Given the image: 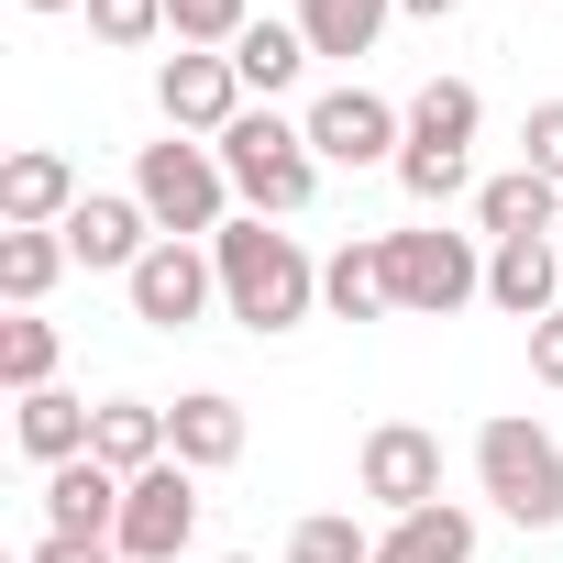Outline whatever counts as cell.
Segmentation results:
<instances>
[{
    "label": "cell",
    "instance_id": "26",
    "mask_svg": "<svg viewBox=\"0 0 563 563\" xmlns=\"http://www.w3.org/2000/svg\"><path fill=\"white\" fill-rule=\"evenodd\" d=\"M243 23H254V0H166V34H177V45H199V56H232V45H243Z\"/></svg>",
    "mask_w": 563,
    "mask_h": 563
},
{
    "label": "cell",
    "instance_id": "32",
    "mask_svg": "<svg viewBox=\"0 0 563 563\" xmlns=\"http://www.w3.org/2000/svg\"><path fill=\"white\" fill-rule=\"evenodd\" d=\"M23 12H89V0H23Z\"/></svg>",
    "mask_w": 563,
    "mask_h": 563
},
{
    "label": "cell",
    "instance_id": "31",
    "mask_svg": "<svg viewBox=\"0 0 563 563\" xmlns=\"http://www.w3.org/2000/svg\"><path fill=\"white\" fill-rule=\"evenodd\" d=\"M398 12H409V23H442V12H464V0H398Z\"/></svg>",
    "mask_w": 563,
    "mask_h": 563
},
{
    "label": "cell",
    "instance_id": "16",
    "mask_svg": "<svg viewBox=\"0 0 563 563\" xmlns=\"http://www.w3.org/2000/svg\"><path fill=\"white\" fill-rule=\"evenodd\" d=\"M486 299L508 321H552L563 310V254L552 243H486Z\"/></svg>",
    "mask_w": 563,
    "mask_h": 563
},
{
    "label": "cell",
    "instance_id": "10",
    "mask_svg": "<svg viewBox=\"0 0 563 563\" xmlns=\"http://www.w3.org/2000/svg\"><path fill=\"white\" fill-rule=\"evenodd\" d=\"M354 497H376L387 519L431 508V497H442V442H431L420 420H376L365 453H354Z\"/></svg>",
    "mask_w": 563,
    "mask_h": 563
},
{
    "label": "cell",
    "instance_id": "23",
    "mask_svg": "<svg viewBox=\"0 0 563 563\" xmlns=\"http://www.w3.org/2000/svg\"><path fill=\"white\" fill-rule=\"evenodd\" d=\"M67 265H78L67 232H0V299H12V310H45V288H56Z\"/></svg>",
    "mask_w": 563,
    "mask_h": 563
},
{
    "label": "cell",
    "instance_id": "30",
    "mask_svg": "<svg viewBox=\"0 0 563 563\" xmlns=\"http://www.w3.org/2000/svg\"><path fill=\"white\" fill-rule=\"evenodd\" d=\"M530 376H541V387H563V310H552V321H530Z\"/></svg>",
    "mask_w": 563,
    "mask_h": 563
},
{
    "label": "cell",
    "instance_id": "4",
    "mask_svg": "<svg viewBox=\"0 0 563 563\" xmlns=\"http://www.w3.org/2000/svg\"><path fill=\"white\" fill-rule=\"evenodd\" d=\"M133 199L155 210V232H166V243H210V232L232 221V177H221V155H210V144H188V133H166V144H144V155H133Z\"/></svg>",
    "mask_w": 563,
    "mask_h": 563
},
{
    "label": "cell",
    "instance_id": "27",
    "mask_svg": "<svg viewBox=\"0 0 563 563\" xmlns=\"http://www.w3.org/2000/svg\"><path fill=\"white\" fill-rule=\"evenodd\" d=\"M89 34L100 45H155L166 34V0H89Z\"/></svg>",
    "mask_w": 563,
    "mask_h": 563
},
{
    "label": "cell",
    "instance_id": "18",
    "mask_svg": "<svg viewBox=\"0 0 563 563\" xmlns=\"http://www.w3.org/2000/svg\"><path fill=\"white\" fill-rule=\"evenodd\" d=\"M89 420H100V409H89V398H67V387H34V398H12V442H23L45 475L89 453Z\"/></svg>",
    "mask_w": 563,
    "mask_h": 563
},
{
    "label": "cell",
    "instance_id": "20",
    "mask_svg": "<svg viewBox=\"0 0 563 563\" xmlns=\"http://www.w3.org/2000/svg\"><path fill=\"white\" fill-rule=\"evenodd\" d=\"M376 563H475V508L431 497V508L387 519V530H376Z\"/></svg>",
    "mask_w": 563,
    "mask_h": 563
},
{
    "label": "cell",
    "instance_id": "19",
    "mask_svg": "<svg viewBox=\"0 0 563 563\" xmlns=\"http://www.w3.org/2000/svg\"><path fill=\"white\" fill-rule=\"evenodd\" d=\"M89 453H100L111 475H155L177 442H166V409H155V398H100V420H89Z\"/></svg>",
    "mask_w": 563,
    "mask_h": 563
},
{
    "label": "cell",
    "instance_id": "8",
    "mask_svg": "<svg viewBox=\"0 0 563 563\" xmlns=\"http://www.w3.org/2000/svg\"><path fill=\"white\" fill-rule=\"evenodd\" d=\"M111 541H122V563H177V552L199 541V475H188L177 453H166L155 475H133V486H122V530H111Z\"/></svg>",
    "mask_w": 563,
    "mask_h": 563
},
{
    "label": "cell",
    "instance_id": "28",
    "mask_svg": "<svg viewBox=\"0 0 563 563\" xmlns=\"http://www.w3.org/2000/svg\"><path fill=\"white\" fill-rule=\"evenodd\" d=\"M519 166H530V177H552V188H563V100H541V111H530V122H519Z\"/></svg>",
    "mask_w": 563,
    "mask_h": 563
},
{
    "label": "cell",
    "instance_id": "24",
    "mask_svg": "<svg viewBox=\"0 0 563 563\" xmlns=\"http://www.w3.org/2000/svg\"><path fill=\"white\" fill-rule=\"evenodd\" d=\"M56 321H34V310H12V321H0V387H12V398H34V387H56Z\"/></svg>",
    "mask_w": 563,
    "mask_h": 563
},
{
    "label": "cell",
    "instance_id": "29",
    "mask_svg": "<svg viewBox=\"0 0 563 563\" xmlns=\"http://www.w3.org/2000/svg\"><path fill=\"white\" fill-rule=\"evenodd\" d=\"M23 563H122V541H67V530H34Z\"/></svg>",
    "mask_w": 563,
    "mask_h": 563
},
{
    "label": "cell",
    "instance_id": "12",
    "mask_svg": "<svg viewBox=\"0 0 563 563\" xmlns=\"http://www.w3.org/2000/svg\"><path fill=\"white\" fill-rule=\"evenodd\" d=\"M78 199H89V188H78V166H67L56 144H23L12 166H0V232H56Z\"/></svg>",
    "mask_w": 563,
    "mask_h": 563
},
{
    "label": "cell",
    "instance_id": "33",
    "mask_svg": "<svg viewBox=\"0 0 563 563\" xmlns=\"http://www.w3.org/2000/svg\"><path fill=\"white\" fill-rule=\"evenodd\" d=\"M221 563H254V552H221Z\"/></svg>",
    "mask_w": 563,
    "mask_h": 563
},
{
    "label": "cell",
    "instance_id": "6",
    "mask_svg": "<svg viewBox=\"0 0 563 563\" xmlns=\"http://www.w3.org/2000/svg\"><path fill=\"white\" fill-rule=\"evenodd\" d=\"M155 111H166V133H188V144H221V133L254 111V89H243V67H232V56H199V45H177V56L155 67Z\"/></svg>",
    "mask_w": 563,
    "mask_h": 563
},
{
    "label": "cell",
    "instance_id": "13",
    "mask_svg": "<svg viewBox=\"0 0 563 563\" xmlns=\"http://www.w3.org/2000/svg\"><path fill=\"white\" fill-rule=\"evenodd\" d=\"M122 486H133V475H111L100 453L56 464V475H45V530H67V541H111V530H122Z\"/></svg>",
    "mask_w": 563,
    "mask_h": 563
},
{
    "label": "cell",
    "instance_id": "25",
    "mask_svg": "<svg viewBox=\"0 0 563 563\" xmlns=\"http://www.w3.org/2000/svg\"><path fill=\"white\" fill-rule=\"evenodd\" d=\"M288 563H376V530H365L354 508H310V519L288 530Z\"/></svg>",
    "mask_w": 563,
    "mask_h": 563
},
{
    "label": "cell",
    "instance_id": "14",
    "mask_svg": "<svg viewBox=\"0 0 563 563\" xmlns=\"http://www.w3.org/2000/svg\"><path fill=\"white\" fill-rule=\"evenodd\" d=\"M166 442H177V464H188V475H221V464H243V398H221V387H188V398L166 409Z\"/></svg>",
    "mask_w": 563,
    "mask_h": 563
},
{
    "label": "cell",
    "instance_id": "2",
    "mask_svg": "<svg viewBox=\"0 0 563 563\" xmlns=\"http://www.w3.org/2000/svg\"><path fill=\"white\" fill-rule=\"evenodd\" d=\"M210 155H221V177H232V199H243L254 221H299V210L321 199V155H310V133H299L288 111H265V100H254Z\"/></svg>",
    "mask_w": 563,
    "mask_h": 563
},
{
    "label": "cell",
    "instance_id": "15",
    "mask_svg": "<svg viewBox=\"0 0 563 563\" xmlns=\"http://www.w3.org/2000/svg\"><path fill=\"white\" fill-rule=\"evenodd\" d=\"M552 221H563V188L530 177V166H508V177L475 188V232L486 243H552Z\"/></svg>",
    "mask_w": 563,
    "mask_h": 563
},
{
    "label": "cell",
    "instance_id": "17",
    "mask_svg": "<svg viewBox=\"0 0 563 563\" xmlns=\"http://www.w3.org/2000/svg\"><path fill=\"white\" fill-rule=\"evenodd\" d=\"M321 310L332 321H398V299H387V232L321 254Z\"/></svg>",
    "mask_w": 563,
    "mask_h": 563
},
{
    "label": "cell",
    "instance_id": "5",
    "mask_svg": "<svg viewBox=\"0 0 563 563\" xmlns=\"http://www.w3.org/2000/svg\"><path fill=\"white\" fill-rule=\"evenodd\" d=\"M387 299L409 310V321H453V310H475L486 299V254H475V232H387Z\"/></svg>",
    "mask_w": 563,
    "mask_h": 563
},
{
    "label": "cell",
    "instance_id": "3",
    "mask_svg": "<svg viewBox=\"0 0 563 563\" xmlns=\"http://www.w3.org/2000/svg\"><path fill=\"white\" fill-rule=\"evenodd\" d=\"M475 486L497 497V519H519V530H563V442H552L541 420L497 409V420L475 431Z\"/></svg>",
    "mask_w": 563,
    "mask_h": 563
},
{
    "label": "cell",
    "instance_id": "1",
    "mask_svg": "<svg viewBox=\"0 0 563 563\" xmlns=\"http://www.w3.org/2000/svg\"><path fill=\"white\" fill-rule=\"evenodd\" d=\"M210 265H221V310L265 343V332H299L310 310H321V254L299 243V232H276V221H221L210 232Z\"/></svg>",
    "mask_w": 563,
    "mask_h": 563
},
{
    "label": "cell",
    "instance_id": "21",
    "mask_svg": "<svg viewBox=\"0 0 563 563\" xmlns=\"http://www.w3.org/2000/svg\"><path fill=\"white\" fill-rule=\"evenodd\" d=\"M398 23V0H299L310 56H376V34Z\"/></svg>",
    "mask_w": 563,
    "mask_h": 563
},
{
    "label": "cell",
    "instance_id": "9",
    "mask_svg": "<svg viewBox=\"0 0 563 563\" xmlns=\"http://www.w3.org/2000/svg\"><path fill=\"white\" fill-rule=\"evenodd\" d=\"M122 299H133L144 332H199L210 299H221V265H210V243H155V254L122 276Z\"/></svg>",
    "mask_w": 563,
    "mask_h": 563
},
{
    "label": "cell",
    "instance_id": "7",
    "mask_svg": "<svg viewBox=\"0 0 563 563\" xmlns=\"http://www.w3.org/2000/svg\"><path fill=\"white\" fill-rule=\"evenodd\" d=\"M299 133H310V155H321V166H398L409 111H398V100H376V89H321V100L299 111Z\"/></svg>",
    "mask_w": 563,
    "mask_h": 563
},
{
    "label": "cell",
    "instance_id": "11",
    "mask_svg": "<svg viewBox=\"0 0 563 563\" xmlns=\"http://www.w3.org/2000/svg\"><path fill=\"white\" fill-rule=\"evenodd\" d=\"M56 232H67V254H78L89 276H133V265L166 243V232H155V210H144L133 188H89V199H78Z\"/></svg>",
    "mask_w": 563,
    "mask_h": 563
},
{
    "label": "cell",
    "instance_id": "22",
    "mask_svg": "<svg viewBox=\"0 0 563 563\" xmlns=\"http://www.w3.org/2000/svg\"><path fill=\"white\" fill-rule=\"evenodd\" d=\"M232 67H243V89L276 111V89H299V67H310V34H299V23H243Z\"/></svg>",
    "mask_w": 563,
    "mask_h": 563
}]
</instances>
